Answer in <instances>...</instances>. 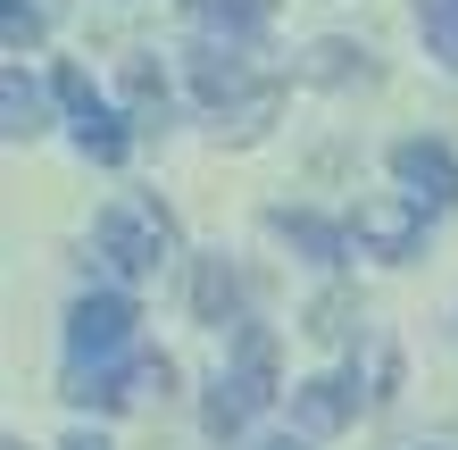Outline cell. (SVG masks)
Listing matches in <instances>:
<instances>
[{"instance_id": "1", "label": "cell", "mask_w": 458, "mask_h": 450, "mask_svg": "<svg viewBox=\"0 0 458 450\" xmlns=\"http://www.w3.org/2000/svg\"><path fill=\"white\" fill-rule=\"evenodd\" d=\"M192 92L225 142H259L284 109V84L250 67V50H225V42H192Z\"/></svg>"}, {"instance_id": "2", "label": "cell", "mask_w": 458, "mask_h": 450, "mask_svg": "<svg viewBox=\"0 0 458 450\" xmlns=\"http://www.w3.org/2000/svg\"><path fill=\"white\" fill-rule=\"evenodd\" d=\"M276 401V334L267 326H242V342H233V367L217 384H208V401H200V426H208V442H233L250 417Z\"/></svg>"}, {"instance_id": "3", "label": "cell", "mask_w": 458, "mask_h": 450, "mask_svg": "<svg viewBox=\"0 0 458 450\" xmlns=\"http://www.w3.org/2000/svg\"><path fill=\"white\" fill-rule=\"evenodd\" d=\"M92 233H100V259H109L117 276H158V267L175 259V225H167V208H158V200H142V192L109 200Z\"/></svg>"}, {"instance_id": "4", "label": "cell", "mask_w": 458, "mask_h": 450, "mask_svg": "<svg viewBox=\"0 0 458 450\" xmlns=\"http://www.w3.org/2000/svg\"><path fill=\"white\" fill-rule=\"evenodd\" d=\"M133 301L125 293H84L67 309V376H92V367H117L133 359Z\"/></svg>"}, {"instance_id": "5", "label": "cell", "mask_w": 458, "mask_h": 450, "mask_svg": "<svg viewBox=\"0 0 458 450\" xmlns=\"http://www.w3.org/2000/svg\"><path fill=\"white\" fill-rule=\"evenodd\" d=\"M50 92H59V109L75 117V142H84V158H100V167H125L133 134H125V117L109 109V100L92 92V75H84V67H59V75H50Z\"/></svg>"}, {"instance_id": "6", "label": "cell", "mask_w": 458, "mask_h": 450, "mask_svg": "<svg viewBox=\"0 0 458 450\" xmlns=\"http://www.w3.org/2000/svg\"><path fill=\"white\" fill-rule=\"evenodd\" d=\"M150 392H167V359H158V351H133L117 367L67 376V401H84V409H133V401H150Z\"/></svg>"}, {"instance_id": "7", "label": "cell", "mask_w": 458, "mask_h": 450, "mask_svg": "<svg viewBox=\"0 0 458 450\" xmlns=\"http://www.w3.org/2000/svg\"><path fill=\"white\" fill-rule=\"evenodd\" d=\"M392 175H400V192H409L425 217L434 208H450L458 200V158L442 150V142H425V134H409V142H392Z\"/></svg>"}, {"instance_id": "8", "label": "cell", "mask_w": 458, "mask_h": 450, "mask_svg": "<svg viewBox=\"0 0 458 450\" xmlns=\"http://www.w3.org/2000/svg\"><path fill=\"white\" fill-rule=\"evenodd\" d=\"M359 242L375 250V259H417V242H425V208L409 200V192H384V200H367L359 208Z\"/></svg>"}, {"instance_id": "9", "label": "cell", "mask_w": 458, "mask_h": 450, "mask_svg": "<svg viewBox=\"0 0 458 450\" xmlns=\"http://www.w3.org/2000/svg\"><path fill=\"white\" fill-rule=\"evenodd\" d=\"M183 17H192L200 42H225V50H250L267 34V17H276V0H183Z\"/></svg>"}, {"instance_id": "10", "label": "cell", "mask_w": 458, "mask_h": 450, "mask_svg": "<svg viewBox=\"0 0 458 450\" xmlns=\"http://www.w3.org/2000/svg\"><path fill=\"white\" fill-rule=\"evenodd\" d=\"M359 417V376H309L292 384V426L301 434H342Z\"/></svg>"}, {"instance_id": "11", "label": "cell", "mask_w": 458, "mask_h": 450, "mask_svg": "<svg viewBox=\"0 0 458 450\" xmlns=\"http://www.w3.org/2000/svg\"><path fill=\"white\" fill-rule=\"evenodd\" d=\"M192 309H200V326H250V317H242V276L225 267V259H200Z\"/></svg>"}, {"instance_id": "12", "label": "cell", "mask_w": 458, "mask_h": 450, "mask_svg": "<svg viewBox=\"0 0 458 450\" xmlns=\"http://www.w3.org/2000/svg\"><path fill=\"white\" fill-rule=\"evenodd\" d=\"M267 225H276L284 242H301L309 259H326V267H334V259L350 250V233H342V225H326V217H309V208H276V217H267Z\"/></svg>"}, {"instance_id": "13", "label": "cell", "mask_w": 458, "mask_h": 450, "mask_svg": "<svg viewBox=\"0 0 458 450\" xmlns=\"http://www.w3.org/2000/svg\"><path fill=\"white\" fill-rule=\"evenodd\" d=\"M0 117H9V142H34L42 134V92L25 84V67H9V84H0Z\"/></svg>"}, {"instance_id": "14", "label": "cell", "mask_w": 458, "mask_h": 450, "mask_svg": "<svg viewBox=\"0 0 458 450\" xmlns=\"http://www.w3.org/2000/svg\"><path fill=\"white\" fill-rule=\"evenodd\" d=\"M417 34H425V50L458 75V0H417Z\"/></svg>"}, {"instance_id": "15", "label": "cell", "mask_w": 458, "mask_h": 450, "mask_svg": "<svg viewBox=\"0 0 458 450\" xmlns=\"http://www.w3.org/2000/svg\"><path fill=\"white\" fill-rule=\"evenodd\" d=\"M125 100H133V117H142V125H167V84H158L150 59H125Z\"/></svg>"}, {"instance_id": "16", "label": "cell", "mask_w": 458, "mask_h": 450, "mask_svg": "<svg viewBox=\"0 0 458 450\" xmlns=\"http://www.w3.org/2000/svg\"><path fill=\"white\" fill-rule=\"evenodd\" d=\"M0 42H9V59H25V50L42 42V9L34 0H0Z\"/></svg>"}, {"instance_id": "17", "label": "cell", "mask_w": 458, "mask_h": 450, "mask_svg": "<svg viewBox=\"0 0 458 450\" xmlns=\"http://www.w3.org/2000/svg\"><path fill=\"white\" fill-rule=\"evenodd\" d=\"M309 334H317V342H342V334H350V301H342V293H326V301L309 309Z\"/></svg>"}, {"instance_id": "18", "label": "cell", "mask_w": 458, "mask_h": 450, "mask_svg": "<svg viewBox=\"0 0 458 450\" xmlns=\"http://www.w3.org/2000/svg\"><path fill=\"white\" fill-rule=\"evenodd\" d=\"M350 59H359L350 42H326V50H317V75H350ZM359 67H367V59H359Z\"/></svg>"}, {"instance_id": "19", "label": "cell", "mask_w": 458, "mask_h": 450, "mask_svg": "<svg viewBox=\"0 0 458 450\" xmlns=\"http://www.w3.org/2000/svg\"><path fill=\"white\" fill-rule=\"evenodd\" d=\"M67 450H109V442H92V434H75V442H67Z\"/></svg>"}, {"instance_id": "20", "label": "cell", "mask_w": 458, "mask_h": 450, "mask_svg": "<svg viewBox=\"0 0 458 450\" xmlns=\"http://www.w3.org/2000/svg\"><path fill=\"white\" fill-rule=\"evenodd\" d=\"M259 450H301V442H259Z\"/></svg>"}, {"instance_id": "21", "label": "cell", "mask_w": 458, "mask_h": 450, "mask_svg": "<svg viewBox=\"0 0 458 450\" xmlns=\"http://www.w3.org/2000/svg\"><path fill=\"white\" fill-rule=\"evenodd\" d=\"M9 450H25V442H9Z\"/></svg>"}]
</instances>
